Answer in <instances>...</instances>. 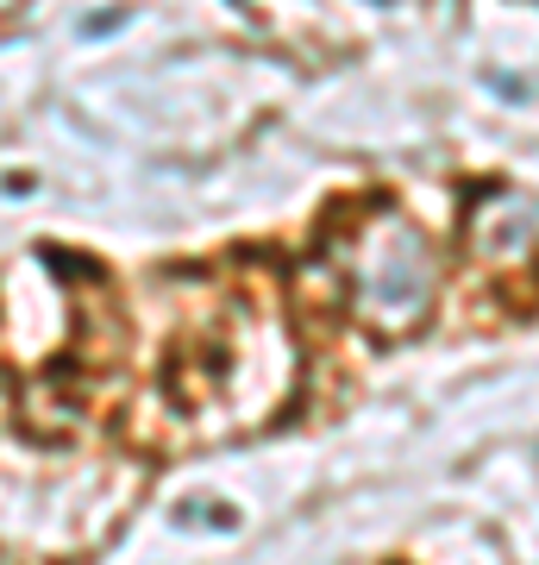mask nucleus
Listing matches in <instances>:
<instances>
[{
  "instance_id": "nucleus-1",
  "label": "nucleus",
  "mask_w": 539,
  "mask_h": 565,
  "mask_svg": "<svg viewBox=\"0 0 539 565\" xmlns=\"http://www.w3.org/2000/svg\"><path fill=\"white\" fill-rule=\"evenodd\" d=\"M333 277L364 327L401 340L433 315L440 252L401 207H364L345 233H333Z\"/></svg>"
},
{
  "instance_id": "nucleus-2",
  "label": "nucleus",
  "mask_w": 539,
  "mask_h": 565,
  "mask_svg": "<svg viewBox=\"0 0 539 565\" xmlns=\"http://www.w3.org/2000/svg\"><path fill=\"white\" fill-rule=\"evenodd\" d=\"M471 258L496 277H533L539 270V195L527 189H477L464 214Z\"/></svg>"
}]
</instances>
